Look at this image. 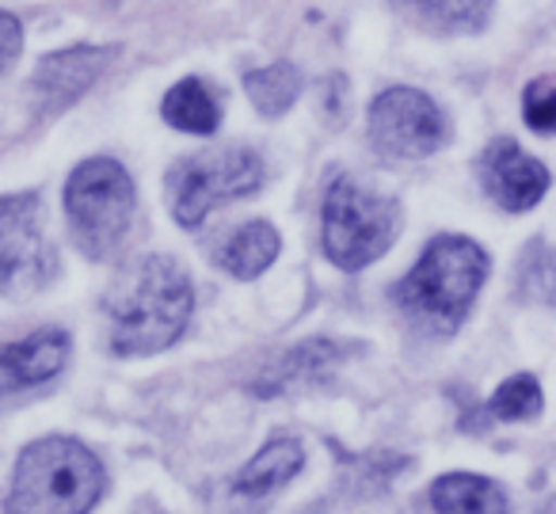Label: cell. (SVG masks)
Returning a JSON list of instances; mask_svg holds the SVG:
<instances>
[{"label": "cell", "instance_id": "1", "mask_svg": "<svg viewBox=\"0 0 556 514\" xmlns=\"http://www.w3.org/2000/svg\"><path fill=\"white\" fill-rule=\"evenodd\" d=\"M194 293L184 267L168 255L134 260L111 286L103 313L115 354H156L184 336Z\"/></svg>", "mask_w": 556, "mask_h": 514}, {"label": "cell", "instance_id": "2", "mask_svg": "<svg viewBox=\"0 0 556 514\" xmlns=\"http://www.w3.org/2000/svg\"><path fill=\"white\" fill-rule=\"evenodd\" d=\"M103 491V468L73 438L27 446L12 480L9 514H88Z\"/></svg>", "mask_w": 556, "mask_h": 514}, {"label": "cell", "instance_id": "3", "mask_svg": "<svg viewBox=\"0 0 556 514\" xmlns=\"http://www.w3.org/2000/svg\"><path fill=\"white\" fill-rule=\"evenodd\" d=\"M488 255L469 237H434L412 275L396 286V301L434 331H454L484 286Z\"/></svg>", "mask_w": 556, "mask_h": 514}, {"label": "cell", "instance_id": "4", "mask_svg": "<svg viewBox=\"0 0 556 514\" xmlns=\"http://www.w3.org/2000/svg\"><path fill=\"white\" fill-rule=\"evenodd\" d=\"M65 214L88 260H108L123 245L134 217V184L111 156L85 161L65 184Z\"/></svg>", "mask_w": 556, "mask_h": 514}, {"label": "cell", "instance_id": "5", "mask_svg": "<svg viewBox=\"0 0 556 514\" xmlns=\"http://www.w3.org/2000/svg\"><path fill=\"white\" fill-rule=\"evenodd\" d=\"M401 214L389 199L351 176L332 179L325 195V255L343 271H363L389 252Z\"/></svg>", "mask_w": 556, "mask_h": 514}, {"label": "cell", "instance_id": "6", "mask_svg": "<svg viewBox=\"0 0 556 514\" xmlns=\"http://www.w3.org/2000/svg\"><path fill=\"white\" fill-rule=\"evenodd\" d=\"M263 184V161L252 149H214V153L184 156L168 172V202L179 225L194 229L214 206Z\"/></svg>", "mask_w": 556, "mask_h": 514}, {"label": "cell", "instance_id": "7", "mask_svg": "<svg viewBox=\"0 0 556 514\" xmlns=\"http://www.w3.org/2000/svg\"><path fill=\"white\" fill-rule=\"evenodd\" d=\"M58 255L42 233L39 195L0 199V290L31 293L54 278Z\"/></svg>", "mask_w": 556, "mask_h": 514}, {"label": "cell", "instance_id": "8", "mask_svg": "<svg viewBox=\"0 0 556 514\" xmlns=\"http://www.w3.org/2000/svg\"><path fill=\"white\" fill-rule=\"evenodd\" d=\"M370 138L381 153L419 161L446 141V118L431 96L416 88H389L370 108Z\"/></svg>", "mask_w": 556, "mask_h": 514}, {"label": "cell", "instance_id": "9", "mask_svg": "<svg viewBox=\"0 0 556 514\" xmlns=\"http://www.w3.org/2000/svg\"><path fill=\"white\" fill-rule=\"evenodd\" d=\"M480 176L484 187L503 210H530L541 202V195L548 191V172L545 164H538L533 156H526L515 141H492L480 161Z\"/></svg>", "mask_w": 556, "mask_h": 514}, {"label": "cell", "instance_id": "10", "mask_svg": "<svg viewBox=\"0 0 556 514\" xmlns=\"http://www.w3.org/2000/svg\"><path fill=\"white\" fill-rule=\"evenodd\" d=\"M115 58L111 47H73L62 54L42 58L39 73H35V96H39L42 111H65L70 103H77L96 80L103 77L108 62Z\"/></svg>", "mask_w": 556, "mask_h": 514}, {"label": "cell", "instance_id": "11", "mask_svg": "<svg viewBox=\"0 0 556 514\" xmlns=\"http://www.w3.org/2000/svg\"><path fill=\"white\" fill-rule=\"evenodd\" d=\"M65 359H70V336L58 328H42L20 343H4L0 347V397L50 381L54 374H62Z\"/></svg>", "mask_w": 556, "mask_h": 514}, {"label": "cell", "instance_id": "12", "mask_svg": "<svg viewBox=\"0 0 556 514\" xmlns=\"http://www.w3.org/2000/svg\"><path fill=\"white\" fill-rule=\"evenodd\" d=\"M412 24L439 35L480 32L492 16V0H393Z\"/></svg>", "mask_w": 556, "mask_h": 514}, {"label": "cell", "instance_id": "13", "mask_svg": "<svg viewBox=\"0 0 556 514\" xmlns=\"http://www.w3.org/2000/svg\"><path fill=\"white\" fill-rule=\"evenodd\" d=\"M431 503L439 514H507V496L484 476L450 473L434 480Z\"/></svg>", "mask_w": 556, "mask_h": 514}, {"label": "cell", "instance_id": "14", "mask_svg": "<svg viewBox=\"0 0 556 514\" xmlns=\"http://www.w3.org/2000/svg\"><path fill=\"white\" fill-rule=\"evenodd\" d=\"M302 465H305L302 442H294V438H275V442L263 446L252 457V465L237 476V491H244V496H267V491L294 480V476L302 473Z\"/></svg>", "mask_w": 556, "mask_h": 514}, {"label": "cell", "instance_id": "15", "mask_svg": "<svg viewBox=\"0 0 556 514\" xmlns=\"http://www.w3.org/2000/svg\"><path fill=\"white\" fill-rule=\"evenodd\" d=\"M161 115L168 126L184 134H214L217 123H222V108H217L214 88H206L199 77H187L164 96Z\"/></svg>", "mask_w": 556, "mask_h": 514}, {"label": "cell", "instance_id": "16", "mask_svg": "<svg viewBox=\"0 0 556 514\" xmlns=\"http://www.w3.org/2000/svg\"><path fill=\"white\" fill-rule=\"evenodd\" d=\"M275 255H278V233L267 222H248L222 248V267L237 278H255L275 263Z\"/></svg>", "mask_w": 556, "mask_h": 514}, {"label": "cell", "instance_id": "17", "mask_svg": "<svg viewBox=\"0 0 556 514\" xmlns=\"http://www.w3.org/2000/svg\"><path fill=\"white\" fill-rule=\"evenodd\" d=\"M336 354H340V347L328 343V339H313V343H305V347H294L287 359H278L275 366L267 369V377H263V381H255V392H260V397L287 392L290 385L305 381L309 374H320L325 366H332Z\"/></svg>", "mask_w": 556, "mask_h": 514}, {"label": "cell", "instance_id": "18", "mask_svg": "<svg viewBox=\"0 0 556 514\" xmlns=\"http://www.w3.org/2000/svg\"><path fill=\"white\" fill-rule=\"evenodd\" d=\"M244 92L255 103V111L263 115H282L294 108V100L302 96V73L290 62H275L267 70H255L244 77Z\"/></svg>", "mask_w": 556, "mask_h": 514}, {"label": "cell", "instance_id": "19", "mask_svg": "<svg viewBox=\"0 0 556 514\" xmlns=\"http://www.w3.org/2000/svg\"><path fill=\"white\" fill-rule=\"evenodd\" d=\"M492 415H500V419H530V415L541 412V389L533 377L518 374L510 377V381L500 385V392L492 397Z\"/></svg>", "mask_w": 556, "mask_h": 514}, {"label": "cell", "instance_id": "20", "mask_svg": "<svg viewBox=\"0 0 556 514\" xmlns=\"http://www.w3.org/2000/svg\"><path fill=\"white\" fill-rule=\"evenodd\" d=\"M522 115L538 134L556 130V77H541L526 88L522 96Z\"/></svg>", "mask_w": 556, "mask_h": 514}, {"label": "cell", "instance_id": "21", "mask_svg": "<svg viewBox=\"0 0 556 514\" xmlns=\"http://www.w3.org/2000/svg\"><path fill=\"white\" fill-rule=\"evenodd\" d=\"M522 286H526V293H533V298H553V290H556V263H553V255H548L545 245H533L530 252H526Z\"/></svg>", "mask_w": 556, "mask_h": 514}, {"label": "cell", "instance_id": "22", "mask_svg": "<svg viewBox=\"0 0 556 514\" xmlns=\"http://www.w3.org/2000/svg\"><path fill=\"white\" fill-rule=\"evenodd\" d=\"M20 50H24V27H20L16 16L0 12V73L16 62Z\"/></svg>", "mask_w": 556, "mask_h": 514}, {"label": "cell", "instance_id": "23", "mask_svg": "<svg viewBox=\"0 0 556 514\" xmlns=\"http://www.w3.org/2000/svg\"><path fill=\"white\" fill-rule=\"evenodd\" d=\"M541 514H556V499H553V503H548V506H545V511H541Z\"/></svg>", "mask_w": 556, "mask_h": 514}]
</instances>
